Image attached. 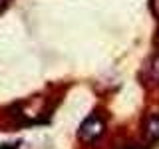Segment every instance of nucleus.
Here are the masks:
<instances>
[{"label":"nucleus","mask_w":159,"mask_h":149,"mask_svg":"<svg viewBox=\"0 0 159 149\" xmlns=\"http://www.w3.org/2000/svg\"><path fill=\"white\" fill-rule=\"evenodd\" d=\"M145 72H149V82L159 84V52L149 60V64L145 66Z\"/></svg>","instance_id":"nucleus-3"},{"label":"nucleus","mask_w":159,"mask_h":149,"mask_svg":"<svg viewBox=\"0 0 159 149\" xmlns=\"http://www.w3.org/2000/svg\"><path fill=\"white\" fill-rule=\"evenodd\" d=\"M119 149H147V147L145 145H137V143H129V145H123Z\"/></svg>","instance_id":"nucleus-6"},{"label":"nucleus","mask_w":159,"mask_h":149,"mask_svg":"<svg viewBox=\"0 0 159 149\" xmlns=\"http://www.w3.org/2000/svg\"><path fill=\"white\" fill-rule=\"evenodd\" d=\"M0 149H20V141H14V143H2Z\"/></svg>","instance_id":"nucleus-5"},{"label":"nucleus","mask_w":159,"mask_h":149,"mask_svg":"<svg viewBox=\"0 0 159 149\" xmlns=\"http://www.w3.org/2000/svg\"><path fill=\"white\" fill-rule=\"evenodd\" d=\"M8 4H10V0H0V14H2L4 10H6Z\"/></svg>","instance_id":"nucleus-7"},{"label":"nucleus","mask_w":159,"mask_h":149,"mask_svg":"<svg viewBox=\"0 0 159 149\" xmlns=\"http://www.w3.org/2000/svg\"><path fill=\"white\" fill-rule=\"evenodd\" d=\"M149 8H151L153 16L159 18V0H149Z\"/></svg>","instance_id":"nucleus-4"},{"label":"nucleus","mask_w":159,"mask_h":149,"mask_svg":"<svg viewBox=\"0 0 159 149\" xmlns=\"http://www.w3.org/2000/svg\"><path fill=\"white\" fill-rule=\"evenodd\" d=\"M143 135L149 143L159 141V113H149L143 121Z\"/></svg>","instance_id":"nucleus-2"},{"label":"nucleus","mask_w":159,"mask_h":149,"mask_svg":"<svg viewBox=\"0 0 159 149\" xmlns=\"http://www.w3.org/2000/svg\"><path fill=\"white\" fill-rule=\"evenodd\" d=\"M157 44H159V34H157Z\"/></svg>","instance_id":"nucleus-8"},{"label":"nucleus","mask_w":159,"mask_h":149,"mask_svg":"<svg viewBox=\"0 0 159 149\" xmlns=\"http://www.w3.org/2000/svg\"><path fill=\"white\" fill-rule=\"evenodd\" d=\"M103 131H106V121H103V117L98 111L89 113L84 119V123L80 125V137L86 143H93L96 139H99L103 135Z\"/></svg>","instance_id":"nucleus-1"}]
</instances>
